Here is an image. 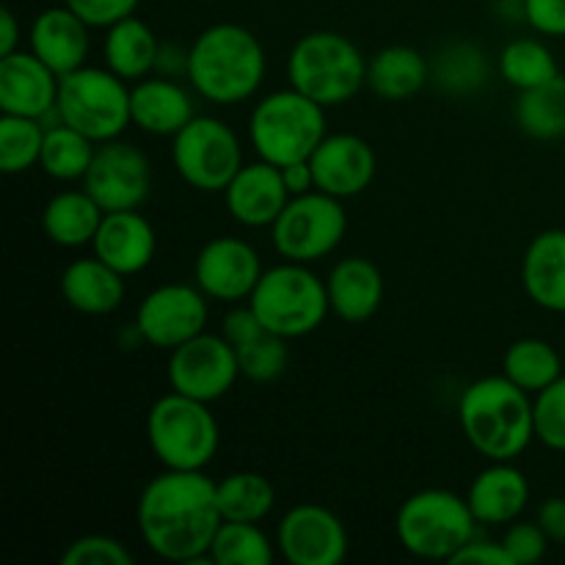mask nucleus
I'll use <instances>...</instances> for the list:
<instances>
[{"mask_svg":"<svg viewBox=\"0 0 565 565\" xmlns=\"http://www.w3.org/2000/svg\"><path fill=\"white\" fill-rule=\"evenodd\" d=\"M221 334L232 342V348H243L248 345L252 340H257L259 334H265V326L259 323V318L254 315L252 307H235L226 312L224 318V329Z\"/></svg>","mask_w":565,"mask_h":565,"instance_id":"nucleus-44","label":"nucleus"},{"mask_svg":"<svg viewBox=\"0 0 565 565\" xmlns=\"http://www.w3.org/2000/svg\"><path fill=\"white\" fill-rule=\"evenodd\" d=\"M348 232V213L342 199L323 191L292 196L270 226V241L279 257L290 263L312 265L340 248Z\"/></svg>","mask_w":565,"mask_h":565,"instance_id":"nucleus-10","label":"nucleus"},{"mask_svg":"<svg viewBox=\"0 0 565 565\" xmlns=\"http://www.w3.org/2000/svg\"><path fill=\"white\" fill-rule=\"evenodd\" d=\"M463 436L486 461H516L535 441L533 395L505 373L472 381L458 401Z\"/></svg>","mask_w":565,"mask_h":565,"instance_id":"nucleus-2","label":"nucleus"},{"mask_svg":"<svg viewBox=\"0 0 565 565\" xmlns=\"http://www.w3.org/2000/svg\"><path fill=\"white\" fill-rule=\"evenodd\" d=\"M497 72L508 86L527 92V88L544 86L561 75L555 53L541 39H513L497 55Z\"/></svg>","mask_w":565,"mask_h":565,"instance_id":"nucleus-34","label":"nucleus"},{"mask_svg":"<svg viewBox=\"0 0 565 565\" xmlns=\"http://www.w3.org/2000/svg\"><path fill=\"white\" fill-rule=\"evenodd\" d=\"M452 565H463V563H486V565H516L513 557L508 555L505 544L502 541H489V539H478L475 535L461 552L450 561Z\"/></svg>","mask_w":565,"mask_h":565,"instance_id":"nucleus-45","label":"nucleus"},{"mask_svg":"<svg viewBox=\"0 0 565 565\" xmlns=\"http://www.w3.org/2000/svg\"><path fill=\"white\" fill-rule=\"evenodd\" d=\"M17 44H20V25H17V17L9 6H0V55L17 53Z\"/></svg>","mask_w":565,"mask_h":565,"instance_id":"nucleus-49","label":"nucleus"},{"mask_svg":"<svg viewBox=\"0 0 565 565\" xmlns=\"http://www.w3.org/2000/svg\"><path fill=\"white\" fill-rule=\"evenodd\" d=\"M103 218L105 210L94 202V196L86 188H81V191H61L44 204L42 230L55 246L83 248L92 246Z\"/></svg>","mask_w":565,"mask_h":565,"instance_id":"nucleus-29","label":"nucleus"},{"mask_svg":"<svg viewBox=\"0 0 565 565\" xmlns=\"http://www.w3.org/2000/svg\"><path fill=\"white\" fill-rule=\"evenodd\" d=\"M535 522L544 527L550 541L555 544H565V497H550L539 505L535 511Z\"/></svg>","mask_w":565,"mask_h":565,"instance_id":"nucleus-47","label":"nucleus"},{"mask_svg":"<svg viewBox=\"0 0 565 565\" xmlns=\"http://www.w3.org/2000/svg\"><path fill=\"white\" fill-rule=\"evenodd\" d=\"M502 373L530 395H539L563 375V359L555 345L539 337L516 340L502 356Z\"/></svg>","mask_w":565,"mask_h":565,"instance_id":"nucleus-33","label":"nucleus"},{"mask_svg":"<svg viewBox=\"0 0 565 565\" xmlns=\"http://www.w3.org/2000/svg\"><path fill=\"white\" fill-rule=\"evenodd\" d=\"M315 188L334 199H353L367 191L379 171V158L370 141L356 132H329L309 158Z\"/></svg>","mask_w":565,"mask_h":565,"instance_id":"nucleus-17","label":"nucleus"},{"mask_svg":"<svg viewBox=\"0 0 565 565\" xmlns=\"http://www.w3.org/2000/svg\"><path fill=\"white\" fill-rule=\"evenodd\" d=\"M207 296L199 285H160L141 298L136 309V326L147 345L174 351L207 329Z\"/></svg>","mask_w":565,"mask_h":565,"instance_id":"nucleus-14","label":"nucleus"},{"mask_svg":"<svg viewBox=\"0 0 565 565\" xmlns=\"http://www.w3.org/2000/svg\"><path fill=\"white\" fill-rule=\"evenodd\" d=\"M83 188L105 213L141 210L152 193V166L141 149L114 138L97 143L88 174L83 177Z\"/></svg>","mask_w":565,"mask_h":565,"instance_id":"nucleus-13","label":"nucleus"},{"mask_svg":"<svg viewBox=\"0 0 565 565\" xmlns=\"http://www.w3.org/2000/svg\"><path fill=\"white\" fill-rule=\"evenodd\" d=\"M94 152H97V141H92V138L83 136L81 130H75V127L61 121V125L47 127L39 166H42L44 174L53 177V180L75 182L88 174Z\"/></svg>","mask_w":565,"mask_h":565,"instance_id":"nucleus-35","label":"nucleus"},{"mask_svg":"<svg viewBox=\"0 0 565 565\" xmlns=\"http://www.w3.org/2000/svg\"><path fill=\"white\" fill-rule=\"evenodd\" d=\"M290 191L285 185L279 166L268 163V160H257V163H243L235 180L226 185L224 202L232 218L248 230H263V226H274L281 210L290 202Z\"/></svg>","mask_w":565,"mask_h":565,"instance_id":"nucleus-19","label":"nucleus"},{"mask_svg":"<svg viewBox=\"0 0 565 565\" xmlns=\"http://www.w3.org/2000/svg\"><path fill=\"white\" fill-rule=\"evenodd\" d=\"M535 439L555 452H565V375L533 395Z\"/></svg>","mask_w":565,"mask_h":565,"instance_id":"nucleus-39","label":"nucleus"},{"mask_svg":"<svg viewBox=\"0 0 565 565\" xmlns=\"http://www.w3.org/2000/svg\"><path fill=\"white\" fill-rule=\"evenodd\" d=\"M61 75L31 50L0 55V110L42 119L58 108Z\"/></svg>","mask_w":565,"mask_h":565,"instance_id":"nucleus-18","label":"nucleus"},{"mask_svg":"<svg viewBox=\"0 0 565 565\" xmlns=\"http://www.w3.org/2000/svg\"><path fill=\"white\" fill-rule=\"evenodd\" d=\"M248 307L265 326V331L285 340H301L326 323L331 312L326 279L309 265L290 263L265 268L254 287Z\"/></svg>","mask_w":565,"mask_h":565,"instance_id":"nucleus-6","label":"nucleus"},{"mask_svg":"<svg viewBox=\"0 0 565 565\" xmlns=\"http://www.w3.org/2000/svg\"><path fill=\"white\" fill-rule=\"evenodd\" d=\"M138 533L149 552L169 563L213 565L210 544L221 516L215 480L185 469H166L143 486L136 508Z\"/></svg>","mask_w":565,"mask_h":565,"instance_id":"nucleus-1","label":"nucleus"},{"mask_svg":"<svg viewBox=\"0 0 565 565\" xmlns=\"http://www.w3.org/2000/svg\"><path fill=\"white\" fill-rule=\"evenodd\" d=\"M132 125L149 136L174 138L196 116V103L182 83L171 77H143L130 88Z\"/></svg>","mask_w":565,"mask_h":565,"instance_id":"nucleus-23","label":"nucleus"},{"mask_svg":"<svg viewBox=\"0 0 565 565\" xmlns=\"http://www.w3.org/2000/svg\"><path fill=\"white\" fill-rule=\"evenodd\" d=\"M130 88L105 64H86L61 77L58 114L64 125L75 127L92 141H114L132 125Z\"/></svg>","mask_w":565,"mask_h":565,"instance_id":"nucleus-9","label":"nucleus"},{"mask_svg":"<svg viewBox=\"0 0 565 565\" xmlns=\"http://www.w3.org/2000/svg\"><path fill=\"white\" fill-rule=\"evenodd\" d=\"M132 552L114 535H81L61 552V565H132Z\"/></svg>","mask_w":565,"mask_h":565,"instance_id":"nucleus-40","label":"nucleus"},{"mask_svg":"<svg viewBox=\"0 0 565 565\" xmlns=\"http://www.w3.org/2000/svg\"><path fill=\"white\" fill-rule=\"evenodd\" d=\"M516 125L519 130L535 141H557L565 136V77L544 86L519 92L516 99Z\"/></svg>","mask_w":565,"mask_h":565,"instance_id":"nucleus-32","label":"nucleus"},{"mask_svg":"<svg viewBox=\"0 0 565 565\" xmlns=\"http://www.w3.org/2000/svg\"><path fill=\"white\" fill-rule=\"evenodd\" d=\"M218 511L224 522L263 524L276 505V489L259 472H230L215 483Z\"/></svg>","mask_w":565,"mask_h":565,"instance_id":"nucleus-31","label":"nucleus"},{"mask_svg":"<svg viewBox=\"0 0 565 565\" xmlns=\"http://www.w3.org/2000/svg\"><path fill=\"white\" fill-rule=\"evenodd\" d=\"M171 163L185 185L202 193H224L243 169L241 138L226 121L196 114L171 138Z\"/></svg>","mask_w":565,"mask_h":565,"instance_id":"nucleus-11","label":"nucleus"},{"mask_svg":"<svg viewBox=\"0 0 565 565\" xmlns=\"http://www.w3.org/2000/svg\"><path fill=\"white\" fill-rule=\"evenodd\" d=\"M47 127L31 116H0V169L3 174H22L42 160Z\"/></svg>","mask_w":565,"mask_h":565,"instance_id":"nucleus-37","label":"nucleus"},{"mask_svg":"<svg viewBox=\"0 0 565 565\" xmlns=\"http://www.w3.org/2000/svg\"><path fill=\"white\" fill-rule=\"evenodd\" d=\"M147 441L163 469L199 472L213 463L221 447V428L210 403L171 390L149 408Z\"/></svg>","mask_w":565,"mask_h":565,"instance_id":"nucleus-8","label":"nucleus"},{"mask_svg":"<svg viewBox=\"0 0 565 565\" xmlns=\"http://www.w3.org/2000/svg\"><path fill=\"white\" fill-rule=\"evenodd\" d=\"M527 25L544 36H565V0H524Z\"/></svg>","mask_w":565,"mask_h":565,"instance_id":"nucleus-43","label":"nucleus"},{"mask_svg":"<svg viewBox=\"0 0 565 565\" xmlns=\"http://www.w3.org/2000/svg\"><path fill=\"white\" fill-rule=\"evenodd\" d=\"M287 81L323 108H337L367 88V58L345 33L312 31L292 44Z\"/></svg>","mask_w":565,"mask_h":565,"instance_id":"nucleus-4","label":"nucleus"},{"mask_svg":"<svg viewBox=\"0 0 565 565\" xmlns=\"http://www.w3.org/2000/svg\"><path fill=\"white\" fill-rule=\"evenodd\" d=\"M331 312L345 323H367L384 303V274L367 257H345L326 276Z\"/></svg>","mask_w":565,"mask_h":565,"instance_id":"nucleus-24","label":"nucleus"},{"mask_svg":"<svg viewBox=\"0 0 565 565\" xmlns=\"http://www.w3.org/2000/svg\"><path fill=\"white\" fill-rule=\"evenodd\" d=\"M160 42L154 36L152 28L136 14L125 17V20L114 22L105 28L103 42V61L110 72L127 83L143 81L154 72V61H158Z\"/></svg>","mask_w":565,"mask_h":565,"instance_id":"nucleus-28","label":"nucleus"},{"mask_svg":"<svg viewBox=\"0 0 565 565\" xmlns=\"http://www.w3.org/2000/svg\"><path fill=\"white\" fill-rule=\"evenodd\" d=\"M86 20L75 14L70 6H53V9L39 11L36 20L31 22L28 42L31 53L39 55L55 75H70V72L86 66L92 39H88Z\"/></svg>","mask_w":565,"mask_h":565,"instance_id":"nucleus-20","label":"nucleus"},{"mask_svg":"<svg viewBox=\"0 0 565 565\" xmlns=\"http://www.w3.org/2000/svg\"><path fill=\"white\" fill-rule=\"evenodd\" d=\"M281 177H285V185L290 191V196H301V193L315 191V174L309 160H298V163L285 166Z\"/></svg>","mask_w":565,"mask_h":565,"instance_id":"nucleus-48","label":"nucleus"},{"mask_svg":"<svg viewBox=\"0 0 565 565\" xmlns=\"http://www.w3.org/2000/svg\"><path fill=\"white\" fill-rule=\"evenodd\" d=\"M241 375V362L232 342L224 334H207V331L169 351V364H166L171 390L204 403H215L230 395Z\"/></svg>","mask_w":565,"mask_h":565,"instance_id":"nucleus-12","label":"nucleus"},{"mask_svg":"<svg viewBox=\"0 0 565 565\" xmlns=\"http://www.w3.org/2000/svg\"><path fill=\"white\" fill-rule=\"evenodd\" d=\"M276 550L290 565H340L351 541L342 519L318 502H301L279 519Z\"/></svg>","mask_w":565,"mask_h":565,"instance_id":"nucleus-15","label":"nucleus"},{"mask_svg":"<svg viewBox=\"0 0 565 565\" xmlns=\"http://www.w3.org/2000/svg\"><path fill=\"white\" fill-rule=\"evenodd\" d=\"M92 248L121 276H136L152 265L158 252V232L138 210L105 213Z\"/></svg>","mask_w":565,"mask_h":565,"instance_id":"nucleus-21","label":"nucleus"},{"mask_svg":"<svg viewBox=\"0 0 565 565\" xmlns=\"http://www.w3.org/2000/svg\"><path fill=\"white\" fill-rule=\"evenodd\" d=\"M430 83V61L408 44H390L367 61V88L381 99L403 103Z\"/></svg>","mask_w":565,"mask_h":565,"instance_id":"nucleus-27","label":"nucleus"},{"mask_svg":"<svg viewBox=\"0 0 565 565\" xmlns=\"http://www.w3.org/2000/svg\"><path fill=\"white\" fill-rule=\"evenodd\" d=\"M276 555V539L254 522H221L210 544L213 565H274Z\"/></svg>","mask_w":565,"mask_h":565,"instance_id":"nucleus-36","label":"nucleus"},{"mask_svg":"<svg viewBox=\"0 0 565 565\" xmlns=\"http://www.w3.org/2000/svg\"><path fill=\"white\" fill-rule=\"evenodd\" d=\"M491 64L489 55L472 42H452L441 47L430 61V83L439 92L463 97L475 94L489 83Z\"/></svg>","mask_w":565,"mask_h":565,"instance_id":"nucleus-30","label":"nucleus"},{"mask_svg":"<svg viewBox=\"0 0 565 565\" xmlns=\"http://www.w3.org/2000/svg\"><path fill=\"white\" fill-rule=\"evenodd\" d=\"M522 287L535 307L565 315V230H544L522 257Z\"/></svg>","mask_w":565,"mask_h":565,"instance_id":"nucleus-25","label":"nucleus"},{"mask_svg":"<svg viewBox=\"0 0 565 565\" xmlns=\"http://www.w3.org/2000/svg\"><path fill=\"white\" fill-rule=\"evenodd\" d=\"M188 64H191V47H182L177 42H160L158 61H154V72L160 77H188Z\"/></svg>","mask_w":565,"mask_h":565,"instance_id":"nucleus-46","label":"nucleus"},{"mask_svg":"<svg viewBox=\"0 0 565 565\" xmlns=\"http://www.w3.org/2000/svg\"><path fill=\"white\" fill-rule=\"evenodd\" d=\"M268 55L257 33L237 22H215L191 44L188 77L193 92L213 105H237L263 88Z\"/></svg>","mask_w":565,"mask_h":565,"instance_id":"nucleus-3","label":"nucleus"},{"mask_svg":"<svg viewBox=\"0 0 565 565\" xmlns=\"http://www.w3.org/2000/svg\"><path fill=\"white\" fill-rule=\"evenodd\" d=\"M508 555L513 557L516 565H533L544 561L546 550H550V535L544 533L539 522H511L508 524L505 535H502Z\"/></svg>","mask_w":565,"mask_h":565,"instance_id":"nucleus-41","label":"nucleus"},{"mask_svg":"<svg viewBox=\"0 0 565 565\" xmlns=\"http://www.w3.org/2000/svg\"><path fill=\"white\" fill-rule=\"evenodd\" d=\"M395 533L408 555L450 563L478 535V519L467 497L447 489H423L397 508Z\"/></svg>","mask_w":565,"mask_h":565,"instance_id":"nucleus-7","label":"nucleus"},{"mask_svg":"<svg viewBox=\"0 0 565 565\" xmlns=\"http://www.w3.org/2000/svg\"><path fill=\"white\" fill-rule=\"evenodd\" d=\"M125 279L127 276L103 263L97 254L81 257L66 265L61 274V296L75 312L103 318L116 312L125 301Z\"/></svg>","mask_w":565,"mask_h":565,"instance_id":"nucleus-26","label":"nucleus"},{"mask_svg":"<svg viewBox=\"0 0 565 565\" xmlns=\"http://www.w3.org/2000/svg\"><path fill=\"white\" fill-rule=\"evenodd\" d=\"M141 0H64L81 20H86L92 28H110L114 22L136 14Z\"/></svg>","mask_w":565,"mask_h":565,"instance_id":"nucleus-42","label":"nucleus"},{"mask_svg":"<svg viewBox=\"0 0 565 565\" xmlns=\"http://www.w3.org/2000/svg\"><path fill=\"white\" fill-rule=\"evenodd\" d=\"M326 136V108L292 86L265 94L248 116L254 152L279 169L312 158Z\"/></svg>","mask_w":565,"mask_h":565,"instance_id":"nucleus-5","label":"nucleus"},{"mask_svg":"<svg viewBox=\"0 0 565 565\" xmlns=\"http://www.w3.org/2000/svg\"><path fill=\"white\" fill-rule=\"evenodd\" d=\"M263 259L257 248L243 237L221 235L204 243L193 263V281L213 301H248L263 276Z\"/></svg>","mask_w":565,"mask_h":565,"instance_id":"nucleus-16","label":"nucleus"},{"mask_svg":"<svg viewBox=\"0 0 565 565\" xmlns=\"http://www.w3.org/2000/svg\"><path fill=\"white\" fill-rule=\"evenodd\" d=\"M467 502L478 524L502 527L527 511L530 480L513 461H489V467L475 475Z\"/></svg>","mask_w":565,"mask_h":565,"instance_id":"nucleus-22","label":"nucleus"},{"mask_svg":"<svg viewBox=\"0 0 565 565\" xmlns=\"http://www.w3.org/2000/svg\"><path fill=\"white\" fill-rule=\"evenodd\" d=\"M290 340L279 334H259L248 345L237 348V362H241L243 379L254 381V384H270V381L281 379L290 364Z\"/></svg>","mask_w":565,"mask_h":565,"instance_id":"nucleus-38","label":"nucleus"}]
</instances>
